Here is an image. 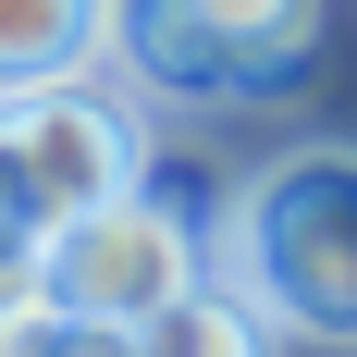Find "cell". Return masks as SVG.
I'll use <instances>...</instances> for the list:
<instances>
[{
  "label": "cell",
  "instance_id": "6da1fadb",
  "mask_svg": "<svg viewBox=\"0 0 357 357\" xmlns=\"http://www.w3.org/2000/svg\"><path fill=\"white\" fill-rule=\"evenodd\" d=\"M222 284L296 345H357V148H284L234 185Z\"/></svg>",
  "mask_w": 357,
  "mask_h": 357
},
{
  "label": "cell",
  "instance_id": "7a4b0ae2",
  "mask_svg": "<svg viewBox=\"0 0 357 357\" xmlns=\"http://www.w3.org/2000/svg\"><path fill=\"white\" fill-rule=\"evenodd\" d=\"M37 271H50V308H62V321L148 333L197 271H210V247H197V222H185L173 197L136 185V197H111V210L50 222V234H37Z\"/></svg>",
  "mask_w": 357,
  "mask_h": 357
},
{
  "label": "cell",
  "instance_id": "3957f363",
  "mask_svg": "<svg viewBox=\"0 0 357 357\" xmlns=\"http://www.w3.org/2000/svg\"><path fill=\"white\" fill-rule=\"evenodd\" d=\"M13 123V160H25V197H37V234L74 210H111V197H136L148 185V123L136 99H111L99 74H74V86H37V99H0Z\"/></svg>",
  "mask_w": 357,
  "mask_h": 357
},
{
  "label": "cell",
  "instance_id": "277c9868",
  "mask_svg": "<svg viewBox=\"0 0 357 357\" xmlns=\"http://www.w3.org/2000/svg\"><path fill=\"white\" fill-rule=\"evenodd\" d=\"M173 13L210 37V62L234 74V111L284 99L296 74H308V37H321V0H173Z\"/></svg>",
  "mask_w": 357,
  "mask_h": 357
},
{
  "label": "cell",
  "instance_id": "5b68a950",
  "mask_svg": "<svg viewBox=\"0 0 357 357\" xmlns=\"http://www.w3.org/2000/svg\"><path fill=\"white\" fill-rule=\"evenodd\" d=\"M111 62V0H0V99L74 86Z\"/></svg>",
  "mask_w": 357,
  "mask_h": 357
},
{
  "label": "cell",
  "instance_id": "8992f818",
  "mask_svg": "<svg viewBox=\"0 0 357 357\" xmlns=\"http://www.w3.org/2000/svg\"><path fill=\"white\" fill-rule=\"evenodd\" d=\"M136 345H148V357H284V333L259 321L234 284H210V271H197V284H185L173 308L136 333Z\"/></svg>",
  "mask_w": 357,
  "mask_h": 357
},
{
  "label": "cell",
  "instance_id": "52a82bcc",
  "mask_svg": "<svg viewBox=\"0 0 357 357\" xmlns=\"http://www.w3.org/2000/svg\"><path fill=\"white\" fill-rule=\"evenodd\" d=\"M62 333V308H50V271H37V247H13L0 259V357H37Z\"/></svg>",
  "mask_w": 357,
  "mask_h": 357
},
{
  "label": "cell",
  "instance_id": "ba28073f",
  "mask_svg": "<svg viewBox=\"0 0 357 357\" xmlns=\"http://www.w3.org/2000/svg\"><path fill=\"white\" fill-rule=\"evenodd\" d=\"M37 247V197H25V160H13V123H0V259Z\"/></svg>",
  "mask_w": 357,
  "mask_h": 357
},
{
  "label": "cell",
  "instance_id": "9c48e42d",
  "mask_svg": "<svg viewBox=\"0 0 357 357\" xmlns=\"http://www.w3.org/2000/svg\"><path fill=\"white\" fill-rule=\"evenodd\" d=\"M37 357H148V345H136V333H99V321H62Z\"/></svg>",
  "mask_w": 357,
  "mask_h": 357
}]
</instances>
